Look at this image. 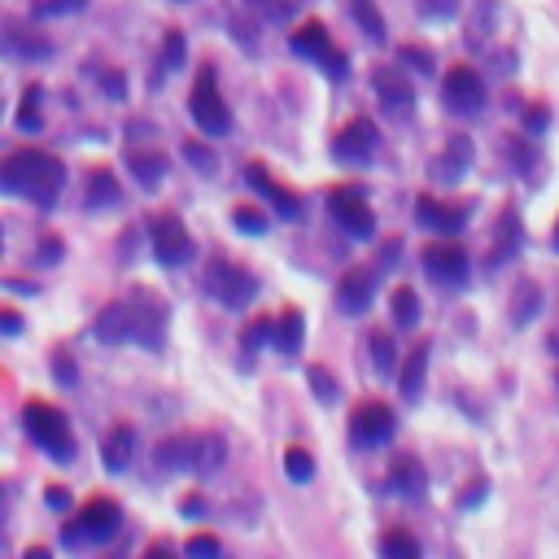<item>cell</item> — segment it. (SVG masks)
Segmentation results:
<instances>
[{"instance_id":"f5cc1de1","label":"cell","mask_w":559,"mask_h":559,"mask_svg":"<svg viewBox=\"0 0 559 559\" xmlns=\"http://www.w3.org/2000/svg\"><path fill=\"white\" fill-rule=\"evenodd\" d=\"M184 511H188V516H201V511H206V503H201V498H188Z\"/></svg>"},{"instance_id":"30bf717a","label":"cell","mask_w":559,"mask_h":559,"mask_svg":"<svg viewBox=\"0 0 559 559\" xmlns=\"http://www.w3.org/2000/svg\"><path fill=\"white\" fill-rule=\"evenodd\" d=\"M442 97L455 114H477L485 105V79L472 66H450L442 79Z\"/></svg>"},{"instance_id":"d4e9b609","label":"cell","mask_w":559,"mask_h":559,"mask_svg":"<svg viewBox=\"0 0 559 559\" xmlns=\"http://www.w3.org/2000/svg\"><path fill=\"white\" fill-rule=\"evenodd\" d=\"M223 455H228V446H223L219 433L193 437V472H197V477H210V472H219L223 468Z\"/></svg>"},{"instance_id":"f907efd6","label":"cell","mask_w":559,"mask_h":559,"mask_svg":"<svg viewBox=\"0 0 559 559\" xmlns=\"http://www.w3.org/2000/svg\"><path fill=\"white\" fill-rule=\"evenodd\" d=\"M398 245L402 241H385V249H380V267H394L398 263Z\"/></svg>"},{"instance_id":"f6af8a7d","label":"cell","mask_w":559,"mask_h":559,"mask_svg":"<svg viewBox=\"0 0 559 559\" xmlns=\"http://www.w3.org/2000/svg\"><path fill=\"white\" fill-rule=\"evenodd\" d=\"M83 5H88V0H44V5H40V14H79V9Z\"/></svg>"},{"instance_id":"3957f363","label":"cell","mask_w":559,"mask_h":559,"mask_svg":"<svg viewBox=\"0 0 559 559\" xmlns=\"http://www.w3.org/2000/svg\"><path fill=\"white\" fill-rule=\"evenodd\" d=\"M22 420H27L31 442L40 446V450H49L57 463H70V459H75V433H70V420L53 407V402H27Z\"/></svg>"},{"instance_id":"e0dca14e","label":"cell","mask_w":559,"mask_h":559,"mask_svg":"<svg viewBox=\"0 0 559 559\" xmlns=\"http://www.w3.org/2000/svg\"><path fill=\"white\" fill-rule=\"evenodd\" d=\"M249 184H254L258 193H263V197L271 201V206L280 210V219H289V223H293V219H302V197H297L293 188L276 184V180H271V175L263 171V166H249Z\"/></svg>"},{"instance_id":"44dd1931","label":"cell","mask_w":559,"mask_h":559,"mask_svg":"<svg viewBox=\"0 0 559 559\" xmlns=\"http://www.w3.org/2000/svg\"><path fill=\"white\" fill-rule=\"evenodd\" d=\"M424 485H428L424 463L415 459V455H398L394 463H389V490H394V494H402V498H420Z\"/></svg>"},{"instance_id":"7bdbcfd3","label":"cell","mask_w":559,"mask_h":559,"mask_svg":"<svg viewBox=\"0 0 559 559\" xmlns=\"http://www.w3.org/2000/svg\"><path fill=\"white\" fill-rule=\"evenodd\" d=\"M184 551H188V555H197V559H206V555H219L223 546H219V538H214V533H197V538H188Z\"/></svg>"},{"instance_id":"9a60e30c","label":"cell","mask_w":559,"mask_h":559,"mask_svg":"<svg viewBox=\"0 0 559 559\" xmlns=\"http://www.w3.org/2000/svg\"><path fill=\"white\" fill-rule=\"evenodd\" d=\"M376 297V271L372 267H350L337 284V306L346 315H363Z\"/></svg>"},{"instance_id":"ffe728a7","label":"cell","mask_w":559,"mask_h":559,"mask_svg":"<svg viewBox=\"0 0 559 559\" xmlns=\"http://www.w3.org/2000/svg\"><path fill=\"white\" fill-rule=\"evenodd\" d=\"M132 455H136V428L132 424H118L114 433L101 442L105 472H127V468H132Z\"/></svg>"},{"instance_id":"f35d334b","label":"cell","mask_w":559,"mask_h":559,"mask_svg":"<svg viewBox=\"0 0 559 559\" xmlns=\"http://www.w3.org/2000/svg\"><path fill=\"white\" fill-rule=\"evenodd\" d=\"M53 376H57V385H62V389H75L79 385V367H75V359H70L66 350L53 354Z\"/></svg>"},{"instance_id":"83f0119b","label":"cell","mask_w":559,"mask_h":559,"mask_svg":"<svg viewBox=\"0 0 559 559\" xmlns=\"http://www.w3.org/2000/svg\"><path fill=\"white\" fill-rule=\"evenodd\" d=\"M472 162V145L468 136H450V149L442 162H433V171H442V180H459V171Z\"/></svg>"},{"instance_id":"6da1fadb","label":"cell","mask_w":559,"mask_h":559,"mask_svg":"<svg viewBox=\"0 0 559 559\" xmlns=\"http://www.w3.org/2000/svg\"><path fill=\"white\" fill-rule=\"evenodd\" d=\"M66 184V166L44 149H18L0 162V193L27 197L35 210H53Z\"/></svg>"},{"instance_id":"52a82bcc","label":"cell","mask_w":559,"mask_h":559,"mask_svg":"<svg viewBox=\"0 0 559 559\" xmlns=\"http://www.w3.org/2000/svg\"><path fill=\"white\" fill-rule=\"evenodd\" d=\"M127 306H132V341L140 350H162L166 341V302L153 289H132L127 297Z\"/></svg>"},{"instance_id":"74e56055","label":"cell","mask_w":559,"mask_h":559,"mask_svg":"<svg viewBox=\"0 0 559 559\" xmlns=\"http://www.w3.org/2000/svg\"><path fill=\"white\" fill-rule=\"evenodd\" d=\"M263 341H271V315H258L254 324H249V328L241 332V350H245V354H254L258 346H263Z\"/></svg>"},{"instance_id":"ac0fdd59","label":"cell","mask_w":559,"mask_h":559,"mask_svg":"<svg viewBox=\"0 0 559 559\" xmlns=\"http://www.w3.org/2000/svg\"><path fill=\"white\" fill-rule=\"evenodd\" d=\"M415 219H420L424 228H433V232L455 236L463 223H468V214H463L459 206H446V201H437V197H420L415 201Z\"/></svg>"},{"instance_id":"f1b7e54d","label":"cell","mask_w":559,"mask_h":559,"mask_svg":"<svg viewBox=\"0 0 559 559\" xmlns=\"http://www.w3.org/2000/svg\"><path fill=\"white\" fill-rule=\"evenodd\" d=\"M538 311H542V289H538V284H533V280H525V284H520V289H516V302H511V319H516V324L525 328V324H529V319L538 315Z\"/></svg>"},{"instance_id":"f546056e","label":"cell","mask_w":559,"mask_h":559,"mask_svg":"<svg viewBox=\"0 0 559 559\" xmlns=\"http://www.w3.org/2000/svg\"><path fill=\"white\" fill-rule=\"evenodd\" d=\"M389 306H394V324H402V328L420 324V297H415V289H407V284H398Z\"/></svg>"},{"instance_id":"e575fe53","label":"cell","mask_w":559,"mask_h":559,"mask_svg":"<svg viewBox=\"0 0 559 559\" xmlns=\"http://www.w3.org/2000/svg\"><path fill=\"white\" fill-rule=\"evenodd\" d=\"M367 346H372V363H376V372H394L398 367V346H394V337H389V332H372V337H367Z\"/></svg>"},{"instance_id":"11a10c76","label":"cell","mask_w":559,"mask_h":559,"mask_svg":"<svg viewBox=\"0 0 559 559\" xmlns=\"http://www.w3.org/2000/svg\"><path fill=\"white\" fill-rule=\"evenodd\" d=\"M555 249H559V223H555Z\"/></svg>"},{"instance_id":"ee69618b","label":"cell","mask_w":559,"mask_h":559,"mask_svg":"<svg viewBox=\"0 0 559 559\" xmlns=\"http://www.w3.org/2000/svg\"><path fill=\"white\" fill-rule=\"evenodd\" d=\"M420 9H424L428 18H455L459 0H420Z\"/></svg>"},{"instance_id":"9f6ffc18","label":"cell","mask_w":559,"mask_h":559,"mask_svg":"<svg viewBox=\"0 0 559 559\" xmlns=\"http://www.w3.org/2000/svg\"><path fill=\"white\" fill-rule=\"evenodd\" d=\"M0 503H5V490H0Z\"/></svg>"},{"instance_id":"d6986e66","label":"cell","mask_w":559,"mask_h":559,"mask_svg":"<svg viewBox=\"0 0 559 559\" xmlns=\"http://www.w3.org/2000/svg\"><path fill=\"white\" fill-rule=\"evenodd\" d=\"M306 341V319L302 311H280L276 319H271V350L284 354V359H293L297 350H302Z\"/></svg>"},{"instance_id":"836d02e7","label":"cell","mask_w":559,"mask_h":559,"mask_svg":"<svg viewBox=\"0 0 559 559\" xmlns=\"http://www.w3.org/2000/svg\"><path fill=\"white\" fill-rule=\"evenodd\" d=\"M380 551L389 559H420V542H415L407 529H389L385 538H380Z\"/></svg>"},{"instance_id":"1f68e13d","label":"cell","mask_w":559,"mask_h":559,"mask_svg":"<svg viewBox=\"0 0 559 559\" xmlns=\"http://www.w3.org/2000/svg\"><path fill=\"white\" fill-rule=\"evenodd\" d=\"M284 472H289L293 485H306L315 477V455L306 446H289V450H284Z\"/></svg>"},{"instance_id":"484cf974","label":"cell","mask_w":559,"mask_h":559,"mask_svg":"<svg viewBox=\"0 0 559 559\" xmlns=\"http://www.w3.org/2000/svg\"><path fill=\"white\" fill-rule=\"evenodd\" d=\"M424 372H428V346H415L407 354V363H402V376H398V389H402V398H407V402H420Z\"/></svg>"},{"instance_id":"cb8c5ba5","label":"cell","mask_w":559,"mask_h":559,"mask_svg":"<svg viewBox=\"0 0 559 559\" xmlns=\"http://www.w3.org/2000/svg\"><path fill=\"white\" fill-rule=\"evenodd\" d=\"M123 201V188H118V175L105 171V166H97V171L88 175V193H83V206L88 210H110Z\"/></svg>"},{"instance_id":"60d3db41","label":"cell","mask_w":559,"mask_h":559,"mask_svg":"<svg viewBox=\"0 0 559 559\" xmlns=\"http://www.w3.org/2000/svg\"><path fill=\"white\" fill-rule=\"evenodd\" d=\"M306 376H311V389L319 394V402H337V380H332L328 367H311Z\"/></svg>"},{"instance_id":"681fc988","label":"cell","mask_w":559,"mask_h":559,"mask_svg":"<svg viewBox=\"0 0 559 559\" xmlns=\"http://www.w3.org/2000/svg\"><path fill=\"white\" fill-rule=\"evenodd\" d=\"M40 258H44V263H57V258H62V241H57V236H49V241H44V249H40Z\"/></svg>"},{"instance_id":"ba28073f","label":"cell","mask_w":559,"mask_h":559,"mask_svg":"<svg viewBox=\"0 0 559 559\" xmlns=\"http://www.w3.org/2000/svg\"><path fill=\"white\" fill-rule=\"evenodd\" d=\"M149 241H153V258L162 267H184L193 258V236L175 214H153L149 219Z\"/></svg>"},{"instance_id":"db71d44e","label":"cell","mask_w":559,"mask_h":559,"mask_svg":"<svg viewBox=\"0 0 559 559\" xmlns=\"http://www.w3.org/2000/svg\"><path fill=\"white\" fill-rule=\"evenodd\" d=\"M245 5H254V9H263V5H271V0H245Z\"/></svg>"},{"instance_id":"9c48e42d","label":"cell","mask_w":559,"mask_h":559,"mask_svg":"<svg viewBox=\"0 0 559 559\" xmlns=\"http://www.w3.org/2000/svg\"><path fill=\"white\" fill-rule=\"evenodd\" d=\"M328 206H332V219L346 228L354 241H367V236L376 232V214L367 210V201L359 188H332V197H328Z\"/></svg>"},{"instance_id":"8992f818","label":"cell","mask_w":559,"mask_h":559,"mask_svg":"<svg viewBox=\"0 0 559 559\" xmlns=\"http://www.w3.org/2000/svg\"><path fill=\"white\" fill-rule=\"evenodd\" d=\"M289 44H293L297 57H311V62L324 66L328 79H346L350 75V57L332 44V35H328L324 22H302V27L289 35Z\"/></svg>"},{"instance_id":"4dcf8cb0","label":"cell","mask_w":559,"mask_h":559,"mask_svg":"<svg viewBox=\"0 0 559 559\" xmlns=\"http://www.w3.org/2000/svg\"><path fill=\"white\" fill-rule=\"evenodd\" d=\"M350 9H354V22L367 31V40L385 44V18H380L376 0H350Z\"/></svg>"},{"instance_id":"5bb4252c","label":"cell","mask_w":559,"mask_h":559,"mask_svg":"<svg viewBox=\"0 0 559 559\" xmlns=\"http://www.w3.org/2000/svg\"><path fill=\"white\" fill-rule=\"evenodd\" d=\"M372 88H376V97L380 105H385L394 118H407L411 114V105H415V88H411V79L402 75L398 66H380L376 75H372Z\"/></svg>"},{"instance_id":"8fae6325","label":"cell","mask_w":559,"mask_h":559,"mask_svg":"<svg viewBox=\"0 0 559 559\" xmlns=\"http://www.w3.org/2000/svg\"><path fill=\"white\" fill-rule=\"evenodd\" d=\"M424 271L433 276L437 284H446V289H459L463 280H468V249L459 241H437L424 249Z\"/></svg>"},{"instance_id":"7402d4cb","label":"cell","mask_w":559,"mask_h":559,"mask_svg":"<svg viewBox=\"0 0 559 559\" xmlns=\"http://www.w3.org/2000/svg\"><path fill=\"white\" fill-rule=\"evenodd\" d=\"M0 44H5V49L14 53V57H27V62H31V57H49V53H53V44L44 40L40 31L22 27V22H9V27L0 31Z\"/></svg>"},{"instance_id":"bcb514c9","label":"cell","mask_w":559,"mask_h":559,"mask_svg":"<svg viewBox=\"0 0 559 559\" xmlns=\"http://www.w3.org/2000/svg\"><path fill=\"white\" fill-rule=\"evenodd\" d=\"M101 88L110 92L114 101H123V97H127V79L118 75V70H105V75H101Z\"/></svg>"},{"instance_id":"4316f807","label":"cell","mask_w":559,"mask_h":559,"mask_svg":"<svg viewBox=\"0 0 559 559\" xmlns=\"http://www.w3.org/2000/svg\"><path fill=\"white\" fill-rule=\"evenodd\" d=\"M158 468L162 472L193 468V437H166V442L158 446Z\"/></svg>"},{"instance_id":"b9f144b4","label":"cell","mask_w":559,"mask_h":559,"mask_svg":"<svg viewBox=\"0 0 559 559\" xmlns=\"http://www.w3.org/2000/svg\"><path fill=\"white\" fill-rule=\"evenodd\" d=\"M402 66H415V70H420V75H428V70H433L437 62H433V53H428V49H420V44H402Z\"/></svg>"},{"instance_id":"6f0895ef","label":"cell","mask_w":559,"mask_h":559,"mask_svg":"<svg viewBox=\"0 0 559 559\" xmlns=\"http://www.w3.org/2000/svg\"><path fill=\"white\" fill-rule=\"evenodd\" d=\"M0 241H5V236H0Z\"/></svg>"},{"instance_id":"ab89813d","label":"cell","mask_w":559,"mask_h":559,"mask_svg":"<svg viewBox=\"0 0 559 559\" xmlns=\"http://www.w3.org/2000/svg\"><path fill=\"white\" fill-rule=\"evenodd\" d=\"M232 223H236V232H245V236H263V232H267V219H263L258 210H249V206L236 210Z\"/></svg>"},{"instance_id":"7a4b0ae2","label":"cell","mask_w":559,"mask_h":559,"mask_svg":"<svg viewBox=\"0 0 559 559\" xmlns=\"http://www.w3.org/2000/svg\"><path fill=\"white\" fill-rule=\"evenodd\" d=\"M118 529H123V507L114 498H92V503L79 507L75 520L62 525V542L70 551H79V546H92V542H110Z\"/></svg>"},{"instance_id":"277c9868","label":"cell","mask_w":559,"mask_h":559,"mask_svg":"<svg viewBox=\"0 0 559 559\" xmlns=\"http://www.w3.org/2000/svg\"><path fill=\"white\" fill-rule=\"evenodd\" d=\"M188 114H193V123L201 127V136H228L232 132V110L223 105L219 79H214L210 66L201 70L193 92H188Z\"/></svg>"},{"instance_id":"d590c367","label":"cell","mask_w":559,"mask_h":559,"mask_svg":"<svg viewBox=\"0 0 559 559\" xmlns=\"http://www.w3.org/2000/svg\"><path fill=\"white\" fill-rule=\"evenodd\" d=\"M184 158L193 162L201 175H214V171H219V153H214L210 145H201V140H184Z\"/></svg>"},{"instance_id":"8d00e7d4","label":"cell","mask_w":559,"mask_h":559,"mask_svg":"<svg viewBox=\"0 0 559 559\" xmlns=\"http://www.w3.org/2000/svg\"><path fill=\"white\" fill-rule=\"evenodd\" d=\"M188 57V40L184 31H166V44H162V70H180Z\"/></svg>"},{"instance_id":"7c38bea8","label":"cell","mask_w":559,"mask_h":559,"mask_svg":"<svg viewBox=\"0 0 559 559\" xmlns=\"http://www.w3.org/2000/svg\"><path fill=\"white\" fill-rule=\"evenodd\" d=\"M350 437H354V446H385L389 437H394V407H385V402H363V407L350 415Z\"/></svg>"},{"instance_id":"603a6c76","label":"cell","mask_w":559,"mask_h":559,"mask_svg":"<svg viewBox=\"0 0 559 559\" xmlns=\"http://www.w3.org/2000/svg\"><path fill=\"white\" fill-rule=\"evenodd\" d=\"M127 166H132V175H136L140 188H162V180L171 175V158L158 153V149H132Z\"/></svg>"},{"instance_id":"4fadbf2b","label":"cell","mask_w":559,"mask_h":559,"mask_svg":"<svg viewBox=\"0 0 559 559\" xmlns=\"http://www.w3.org/2000/svg\"><path fill=\"white\" fill-rule=\"evenodd\" d=\"M376 140H380V132H376L372 118H350V123L337 132V145H332V153H337V162L363 166L376 153Z\"/></svg>"},{"instance_id":"5b68a950","label":"cell","mask_w":559,"mask_h":559,"mask_svg":"<svg viewBox=\"0 0 559 559\" xmlns=\"http://www.w3.org/2000/svg\"><path fill=\"white\" fill-rule=\"evenodd\" d=\"M206 293L214 302H223L228 311H245L249 302L258 297V280L249 276L241 263H228V258H214L206 267Z\"/></svg>"},{"instance_id":"d6a6232c","label":"cell","mask_w":559,"mask_h":559,"mask_svg":"<svg viewBox=\"0 0 559 559\" xmlns=\"http://www.w3.org/2000/svg\"><path fill=\"white\" fill-rule=\"evenodd\" d=\"M40 105H44V92L31 83V88L22 92V105H18V127H22V132H40V123H44Z\"/></svg>"},{"instance_id":"c3c4849f","label":"cell","mask_w":559,"mask_h":559,"mask_svg":"<svg viewBox=\"0 0 559 559\" xmlns=\"http://www.w3.org/2000/svg\"><path fill=\"white\" fill-rule=\"evenodd\" d=\"M0 332H9V337H18V332H22V319H18V311H0Z\"/></svg>"},{"instance_id":"816d5d0a","label":"cell","mask_w":559,"mask_h":559,"mask_svg":"<svg viewBox=\"0 0 559 559\" xmlns=\"http://www.w3.org/2000/svg\"><path fill=\"white\" fill-rule=\"evenodd\" d=\"M49 503H53V507H66V503H70V494L62 490V485H49Z\"/></svg>"},{"instance_id":"2e32d148","label":"cell","mask_w":559,"mask_h":559,"mask_svg":"<svg viewBox=\"0 0 559 559\" xmlns=\"http://www.w3.org/2000/svg\"><path fill=\"white\" fill-rule=\"evenodd\" d=\"M92 332H97V341H105V346H127L132 341V306H127V297L105 306L97 315V324H92Z\"/></svg>"},{"instance_id":"7dc6e473","label":"cell","mask_w":559,"mask_h":559,"mask_svg":"<svg viewBox=\"0 0 559 559\" xmlns=\"http://www.w3.org/2000/svg\"><path fill=\"white\" fill-rule=\"evenodd\" d=\"M546 123H551V114H546V105H533V110L525 114V127H529V132H546Z\"/></svg>"}]
</instances>
